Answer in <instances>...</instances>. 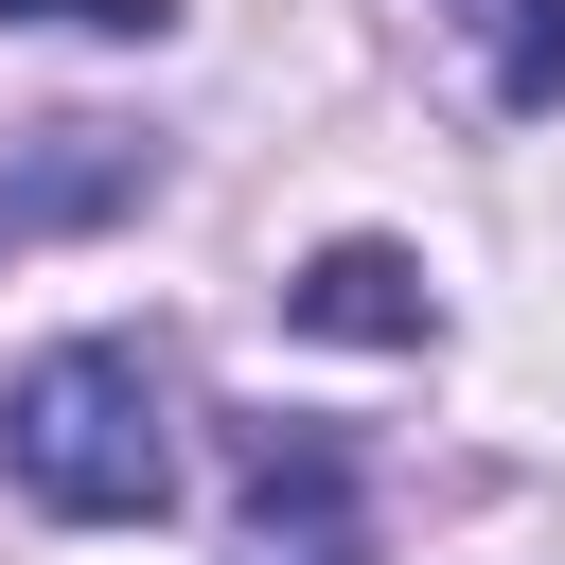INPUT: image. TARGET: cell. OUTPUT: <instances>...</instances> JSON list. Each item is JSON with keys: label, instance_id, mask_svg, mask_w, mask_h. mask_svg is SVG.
<instances>
[{"label": "cell", "instance_id": "6da1fadb", "mask_svg": "<svg viewBox=\"0 0 565 565\" xmlns=\"http://www.w3.org/2000/svg\"><path fill=\"white\" fill-rule=\"evenodd\" d=\"M0 477L71 530H141L177 494V406H159V353L124 335H53L0 371Z\"/></svg>", "mask_w": 565, "mask_h": 565}, {"label": "cell", "instance_id": "7a4b0ae2", "mask_svg": "<svg viewBox=\"0 0 565 565\" xmlns=\"http://www.w3.org/2000/svg\"><path fill=\"white\" fill-rule=\"evenodd\" d=\"M230 459H247V547L230 565H371V494H353V441L335 424H230Z\"/></svg>", "mask_w": 565, "mask_h": 565}, {"label": "cell", "instance_id": "3957f363", "mask_svg": "<svg viewBox=\"0 0 565 565\" xmlns=\"http://www.w3.org/2000/svg\"><path fill=\"white\" fill-rule=\"evenodd\" d=\"M159 194V141L141 124H35V159L0 177V247H53V230H106Z\"/></svg>", "mask_w": 565, "mask_h": 565}, {"label": "cell", "instance_id": "277c9868", "mask_svg": "<svg viewBox=\"0 0 565 565\" xmlns=\"http://www.w3.org/2000/svg\"><path fill=\"white\" fill-rule=\"evenodd\" d=\"M282 335H335V353H424V335H441V282H424L388 230H353V247H318V265L282 282Z\"/></svg>", "mask_w": 565, "mask_h": 565}, {"label": "cell", "instance_id": "5b68a950", "mask_svg": "<svg viewBox=\"0 0 565 565\" xmlns=\"http://www.w3.org/2000/svg\"><path fill=\"white\" fill-rule=\"evenodd\" d=\"M441 35H477V71H494L512 124L565 106V0H441Z\"/></svg>", "mask_w": 565, "mask_h": 565}, {"label": "cell", "instance_id": "8992f818", "mask_svg": "<svg viewBox=\"0 0 565 565\" xmlns=\"http://www.w3.org/2000/svg\"><path fill=\"white\" fill-rule=\"evenodd\" d=\"M0 18H71V35H177V0H0Z\"/></svg>", "mask_w": 565, "mask_h": 565}]
</instances>
